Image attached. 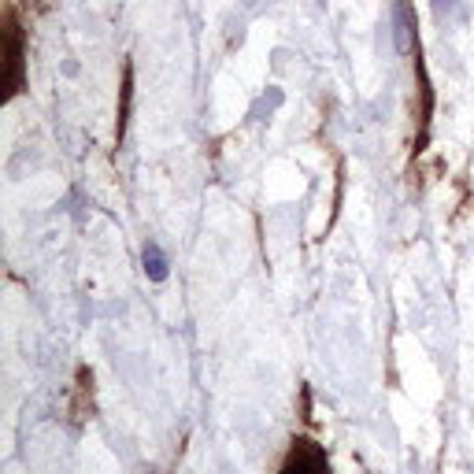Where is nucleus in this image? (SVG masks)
<instances>
[{"label": "nucleus", "instance_id": "1", "mask_svg": "<svg viewBox=\"0 0 474 474\" xmlns=\"http://www.w3.org/2000/svg\"><path fill=\"white\" fill-rule=\"evenodd\" d=\"M23 45H26V34H23V19L15 12V4L4 8V60H8V78H4V100H15L23 93Z\"/></svg>", "mask_w": 474, "mask_h": 474}, {"label": "nucleus", "instance_id": "2", "mask_svg": "<svg viewBox=\"0 0 474 474\" xmlns=\"http://www.w3.org/2000/svg\"><path fill=\"white\" fill-rule=\"evenodd\" d=\"M275 474H334L330 452H326L315 437L300 434V437L289 441V449H286V456H282Z\"/></svg>", "mask_w": 474, "mask_h": 474}, {"label": "nucleus", "instance_id": "3", "mask_svg": "<svg viewBox=\"0 0 474 474\" xmlns=\"http://www.w3.org/2000/svg\"><path fill=\"white\" fill-rule=\"evenodd\" d=\"M412 30H415V23H412V8H408V0H400V8H397V45L400 49H412Z\"/></svg>", "mask_w": 474, "mask_h": 474}, {"label": "nucleus", "instance_id": "4", "mask_svg": "<svg viewBox=\"0 0 474 474\" xmlns=\"http://www.w3.org/2000/svg\"><path fill=\"white\" fill-rule=\"evenodd\" d=\"M145 271H149L156 282L167 278V260H163V252L156 249V245H149V249H145Z\"/></svg>", "mask_w": 474, "mask_h": 474}]
</instances>
